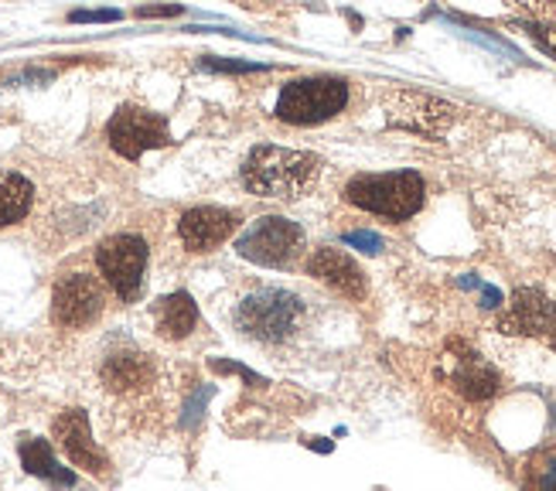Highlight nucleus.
<instances>
[{
  "mask_svg": "<svg viewBox=\"0 0 556 491\" xmlns=\"http://www.w3.org/2000/svg\"><path fill=\"white\" fill-rule=\"evenodd\" d=\"M96 263H100L106 284L119 298L134 301L143 287V269H148V242L130 232L110 236L106 242H100V250H96Z\"/></svg>",
  "mask_w": 556,
  "mask_h": 491,
  "instance_id": "6",
  "label": "nucleus"
},
{
  "mask_svg": "<svg viewBox=\"0 0 556 491\" xmlns=\"http://www.w3.org/2000/svg\"><path fill=\"white\" fill-rule=\"evenodd\" d=\"M21 464H24V471H28V475L55 484V488L76 484V475H72L68 468H62V464L55 461V454H52V444L41 440V437H24L21 440Z\"/></svg>",
  "mask_w": 556,
  "mask_h": 491,
  "instance_id": "16",
  "label": "nucleus"
},
{
  "mask_svg": "<svg viewBox=\"0 0 556 491\" xmlns=\"http://www.w3.org/2000/svg\"><path fill=\"white\" fill-rule=\"evenodd\" d=\"M106 137H110L113 151L127 161H137L143 151H151V147L172 143V137H167V123L140 106H119L110 119Z\"/></svg>",
  "mask_w": 556,
  "mask_h": 491,
  "instance_id": "8",
  "label": "nucleus"
},
{
  "mask_svg": "<svg viewBox=\"0 0 556 491\" xmlns=\"http://www.w3.org/2000/svg\"><path fill=\"white\" fill-rule=\"evenodd\" d=\"M553 322H556V304L543 290L522 287V290H516V298L498 322V328L505 335H549Z\"/></svg>",
  "mask_w": 556,
  "mask_h": 491,
  "instance_id": "12",
  "label": "nucleus"
},
{
  "mask_svg": "<svg viewBox=\"0 0 556 491\" xmlns=\"http://www.w3.org/2000/svg\"><path fill=\"white\" fill-rule=\"evenodd\" d=\"M31 202H35V188L28 178H21V175L0 178V229L21 223V218L31 212Z\"/></svg>",
  "mask_w": 556,
  "mask_h": 491,
  "instance_id": "18",
  "label": "nucleus"
},
{
  "mask_svg": "<svg viewBox=\"0 0 556 491\" xmlns=\"http://www.w3.org/2000/svg\"><path fill=\"white\" fill-rule=\"evenodd\" d=\"M451 379H454L457 392H465L468 400H489V396H495L498 386H502L495 368L481 355H475V352H465V355L454 358Z\"/></svg>",
  "mask_w": 556,
  "mask_h": 491,
  "instance_id": "15",
  "label": "nucleus"
},
{
  "mask_svg": "<svg viewBox=\"0 0 556 491\" xmlns=\"http://www.w3.org/2000/svg\"><path fill=\"white\" fill-rule=\"evenodd\" d=\"M55 437L76 468H83L96 478L110 475V461L100 448H96L92 430H89V416L83 410H65L55 420Z\"/></svg>",
  "mask_w": 556,
  "mask_h": 491,
  "instance_id": "10",
  "label": "nucleus"
},
{
  "mask_svg": "<svg viewBox=\"0 0 556 491\" xmlns=\"http://www.w3.org/2000/svg\"><path fill=\"white\" fill-rule=\"evenodd\" d=\"M202 68H212V72H263L267 65H256V62H223V59H205Z\"/></svg>",
  "mask_w": 556,
  "mask_h": 491,
  "instance_id": "23",
  "label": "nucleus"
},
{
  "mask_svg": "<svg viewBox=\"0 0 556 491\" xmlns=\"http://www.w3.org/2000/svg\"><path fill=\"white\" fill-rule=\"evenodd\" d=\"M321 178V158L287 147H253L243 161V185L263 199H301Z\"/></svg>",
  "mask_w": 556,
  "mask_h": 491,
  "instance_id": "1",
  "label": "nucleus"
},
{
  "mask_svg": "<svg viewBox=\"0 0 556 491\" xmlns=\"http://www.w3.org/2000/svg\"><path fill=\"white\" fill-rule=\"evenodd\" d=\"M68 21H76V24H83V21H119V11H72Z\"/></svg>",
  "mask_w": 556,
  "mask_h": 491,
  "instance_id": "24",
  "label": "nucleus"
},
{
  "mask_svg": "<svg viewBox=\"0 0 556 491\" xmlns=\"http://www.w3.org/2000/svg\"><path fill=\"white\" fill-rule=\"evenodd\" d=\"M529 35H533L540 41L543 52H549L556 59V24L553 21H533V24H526Z\"/></svg>",
  "mask_w": 556,
  "mask_h": 491,
  "instance_id": "19",
  "label": "nucleus"
},
{
  "mask_svg": "<svg viewBox=\"0 0 556 491\" xmlns=\"http://www.w3.org/2000/svg\"><path fill=\"white\" fill-rule=\"evenodd\" d=\"M195 325H199V307L185 290L172 293V298H164L157 304V331L164 338H172V341L188 338L191 331H195Z\"/></svg>",
  "mask_w": 556,
  "mask_h": 491,
  "instance_id": "17",
  "label": "nucleus"
},
{
  "mask_svg": "<svg viewBox=\"0 0 556 491\" xmlns=\"http://www.w3.org/2000/svg\"><path fill=\"white\" fill-rule=\"evenodd\" d=\"M533 491H556V454L533 471Z\"/></svg>",
  "mask_w": 556,
  "mask_h": 491,
  "instance_id": "21",
  "label": "nucleus"
},
{
  "mask_svg": "<svg viewBox=\"0 0 556 491\" xmlns=\"http://www.w3.org/2000/svg\"><path fill=\"white\" fill-rule=\"evenodd\" d=\"M307 274L314 280H321L325 287H331L334 293H342V298H352V301L366 298V277H362L355 260L338 250H328V246L307 260Z\"/></svg>",
  "mask_w": 556,
  "mask_h": 491,
  "instance_id": "13",
  "label": "nucleus"
},
{
  "mask_svg": "<svg viewBox=\"0 0 556 491\" xmlns=\"http://www.w3.org/2000/svg\"><path fill=\"white\" fill-rule=\"evenodd\" d=\"M345 199L358 209H366L372 215L393 218V223H403V218L417 215L424 209L427 199V185L417 171H393V175H358L349 181Z\"/></svg>",
  "mask_w": 556,
  "mask_h": 491,
  "instance_id": "2",
  "label": "nucleus"
},
{
  "mask_svg": "<svg viewBox=\"0 0 556 491\" xmlns=\"http://www.w3.org/2000/svg\"><path fill=\"white\" fill-rule=\"evenodd\" d=\"M208 396H212V389H208V386H202V389L195 392V396L188 400V406H185V416H181V427H195V424L202 420V410H205Z\"/></svg>",
  "mask_w": 556,
  "mask_h": 491,
  "instance_id": "20",
  "label": "nucleus"
},
{
  "mask_svg": "<svg viewBox=\"0 0 556 491\" xmlns=\"http://www.w3.org/2000/svg\"><path fill=\"white\" fill-rule=\"evenodd\" d=\"M103 314V290L89 274H68L55 284L52 317L62 328H86Z\"/></svg>",
  "mask_w": 556,
  "mask_h": 491,
  "instance_id": "9",
  "label": "nucleus"
},
{
  "mask_svg": "<svg viewBox=\"0 0 556 491\" xmlns=\"http://www.w3.org/2000/svg\"><path fill=\"white\" fill-rule=\"evenodd\" d=\"M301 314H304V304L301 298H294L290 290H260V293H250V298L236 307V325L247 338L253 341H263V345H277V341L290 338L301 325Z\"/></svg>",
  "mask_w": 556,
  "mask_h": 491,
  "instance_id": "3",
  "label": "nucleus"
},
{
  "mask_svg": "<svg viewBox=\"0 0 556 491\" xmlns=\"http://www.w3.org/2000/svg\"><path fill=\"white\" fill-rule=\"evenodd\" d=\"M454 106L444 100H433V96L424 92H390L386 100V119L390 127L409 130V134H420V137H444L447 127L454 123Z\"/></svg>",
  "mask_w": 556,
  "mask_h": 491,
  "instance_id": "7",
  "label": "nucleus"
},
{
  "mask_svg": "<svg viewBox=\"0 0 556 491\" xmlns=\"http://www.w3.org/2000/svg\"><path fill=\"white\" fill-rule=\"evenodd\" d=\"M345 242L355 246L362 253H379L382 250V239L376 232H345Z\"/></svg>",
  "mask_w": 556,
  "mask_h": 491,
  "instance_id": "22",
  "label": "nucleus"
},
{
  "mask_svg": "<svg viewBox=\"0 0 556 491\" xmlns=\"http://www.w3.org/2000/svg\"><path fill=\"white\" fill-rule=\"evenodd\" d=\"M349 103V83L334 76H311V79H294L287 83L280 100H277V116L283 123H298V127H311V123L331 119L342 113Z\"/></svg>",
  "mask_w": 556,
  "mask_h": 491,
  "instance_id": "4",
  "label": "nucleus"
},
{
  "mask_svg": "<svg viewBox=\"0 0 556 491\" xmlns=\"http://www.w3.org/2000/svg\"><path fill=\"white\" fill-rule=\"evenodd\" d=\"M100 376L110 392H140L154 382V365L140 352H116L103 362Z\"/></svg>",
  "mask_w": 556,
  "mask_h": 491,
  "instance_id": "14",
  "label": "nucleus"
},
{
  "mask_svg": "<svg viewBox=\"0 0 556 491\" xmlns=\"http://www.w3.org/2000/svg\"><path fill=\"white\" fill-rule=\"evenodd\" d=\"M236 226H239V215L236 212L215 209V205H202V209H188L181 215L178 236L185 242V250L205 253V250H215L219 242H226Z\"/></svg>",
  "mask_w": 556,
  "mask_h": 491,
  "instance_id": "11",
  "label": "nucleus"
},
{
  "mask_svg": "<svg viewBox=\"0 0 556 491\" xmlns=\"http://www.w3.org/2000/svg\"><path fill=\"white\" fill-rule=\"evenodd\" d=\"M137 14L140 17H172V14H181V8L178 4H172V8H140Z\"/></svg>",
  "mask_w": 556,
  "mask_h": 491,
  "instance_id": "25",
  "label": "nucleus"
},
{
  "mask_svg": "<svg viewBox=\"0 0 556 491\" xmlns=\"http://www.w3.org/2000/svg\"><path fill=\"white\" fill-rule=\"evenodd\" d=\"M549 345L556 349V322H553V328H549Z\"/></svg>",
  "mask_w": 556,
  "mask_h": 491,
  "instance_id": "26",
  "label": "nucleus"
},
{
  "mask_svg": "<svg viewBox=\"0 0 556 491\" xmlns=\"http://www.w3.org/2000/svg\"><path fill=\"white\" fill-rule=\"evenodd\" d=\"M301 250H304L301 226L290 223V218H280V215L260 218V223H253L236 239V253L260 263V266H287L298 260Z\"/></svg>",
  "mask_w": 556,
  "mask_h": 491,
  "instance_id": "5",
  "label": "nucleus"
}]
</instances>
